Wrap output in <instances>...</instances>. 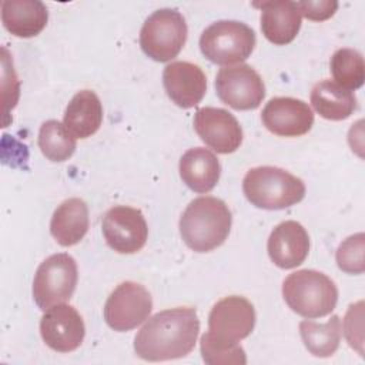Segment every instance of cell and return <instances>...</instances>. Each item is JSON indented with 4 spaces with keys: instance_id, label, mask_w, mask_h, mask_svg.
Wrapping results in <instances>:
<instances>
[{
    "instance_id": "16",
    "label": "cell",
    "mask_w": 365,
    "mask_h": 365,
    "mask_svg": "<svg viewBox=\"0 0 365 365\" xmlns=\"http://www.w3.org/2000/svg\"><path fill=\"white\" fill-rule=\"evenodd\" d=\"M267 250L277 267L291 269L301 265L308 257L309 235L299 222L288 220L271 231Z\"/></svg>"
},
{
    "instance_id": "19",
    "label": "cell",
    "mask_w": 365,
    "mask_h": 365,
    "mask_svg": "<svg viewBox=\"0 0 365 365\" xmlns=\"http://www.w3.org/2000/svg\"><path fill=\"white\" fill-rule=\"evenodd\" d=\"M221 174V165L214 153L204 147L185 151L180 160V175L185 185L200 194L211 191Z\"/></svg>"
},
{
    "instance_id": "20",
    "label": "cell",
    "mask_w": 365,
    "mask_h": 365,
    "mask_svg": "<svg viewBox=\"0 0 365 365\" xmlns=\"http://www.w3.org/2000/svg\"><path fill=\"white\" fill-rule=\"evenodd\" d=\"M88 224L87 204L80 198H68L53 212L50 234L61 247H71L84 238Z\"/></svg>"
},
{
    "instance_id": "15",
    "label": "cell",
    "mask_w": 365,
    "mask_h": 365,
    "mask_svg": "<svg viewBox=\"0 0 365 365\" xmlns=\"http://www.w3.org/2000/svg\"><path fill=\"white\" fill-rule=\"evenodd\" d=\"M167 96L181 108L197 106L207 91V77L200 66L190 61H174L163 71Z\"/></svg>"
},
{
    "instance_id": "9",
    "label": "cell",
    "mask_w": 365,
    "mask_h": 365,
    "mask_svg": "<svg viewBox=\"0 0 365 365\" xmlns=\"http://www.w3.org/2000/svg\"><path fill=\"white\" fill-rule=\"evenodd\" d=\"M215 91L234 110H255L265 97V84L248 64L227 66L217 73Z\"/></svg>"
},
{
    "instance_id": "4",
    "label": "cell",
    "mask_w": 365,
    "mask_h": 365,
    "mask_svg": "<svg viewBox=\"0 0 365 365\" xmlns=\"http://www.w3.org/2000/svg\"><path fill=\"white\" fill-rule=\"evenodd\" d=\"M282 297L288 307L304 318H321L331 314L338 302L335 282L315 269H299L282 282Z\"/></svg>"
},
{
    "instance_id": "6",
    "label": "cell",
    "mask_w": 365,
    "mask_h": 365,
    "mask_svg": "<svg viewBox=\"0 0 365 365\" xmlns=\"http://www.w3.org/2000/svg\"><path fill=\"white\" fill-rule=\"evenodd\" d=\"M187 23L175 9H160L144 21L140 31L141 50L153 60L164 63L177 57L187 41Z\"/></svg>"
},
{
    "instance_id": "5",
    "label": "cell",
    "mask_w": 365,
    "mask_h": 365,
    "mask_svg": "<svg viewBox=\"0 0 365 365\" xmlns=\"http://www.w3.org/2000/svg\"><path fill=\"white\" fill-rule=\"evenodd\" d=\"M254 30L237 20H220L208 26L200 37V48L207 60L227 66L247 60L254 51Z\"/></svg>"
},
{
    "instance_id": "1",
    "label": "cell",
    "mask_w": 365,
    "mask_h": 365,
    "mask_svg": "<svg viewBox=\"0 0 365 365\" xmlns=\"http://www.w3.org/2000/svg\"><path fill=\"white\" fill-rule=\"evenodd\" d=\"M200 319L195 308L177 307L157 312L134 338V351L144 361L158 362L187 356L195 346Z\"/></svg>"
},
{
    "instance_id": "2",
    "label": "cell",
    "mask_w": 365,
    "mask_h": 365,
    "mask_svg": "<svg viewBox=\"0 0 365 365\" xmlns=\"http://www.w3.org/2000/svg\"><path fill=\"white\" fill-rule=\"evenodd\" d=\"M232 224L228 205L217 197L194 198L180 218V234L188 248L208 252L222 245Z\"/></svg>"
},
{
    "instance_id": "26",
    "label": "cell",
    "mask_w": 365,
    "mask_h": 365,
    "mask_svg": "<svg viewBox=\"0 0 365 365\" xmlns=\"http://www.w3.org/2000/svg\"><path fill=\"white\" fill-rule=\"evenodd\" d=\"M201 355L210 365H244L247 364L245 351L240 344H222L214 341L207 332L200 341Z\"/></svg>"
},
{
    "instance_id": "18",
    "label": "cell",
    "mask_w": 365,
    "mask_h": 365,
    "mask_svg": "<svg viewBox=\"0 0 365 365\" xmlns=\"http://www.w3.org/2000/svg\"><path fill=\"white\" fill-rule=\"evenodd\" d=\"M48 20V11L40 0H6L1 3V23L16 37L40 34Z\"/></svg>"
},
{
    "instance_id": "14",
    "label": "cell",
    "mask_w": 365,
    "mask_h": 365,
    "mask_svg": "<svg viewBox=\"0 0 365 365\" xmlns=\"http://www.w3.org/2000/svg\"><path fill=\"white\" fill-rule=\"evenodd\" d=\"M262 124L268 131L279 137H299L307 134L314 124L311 107L298 98L274 97L262 113Z\"/></svg>"
},
{
    "instance_id": "7",
    "label": "cell",
    "mask_w": 365,
    "mask_h": 365,
    "mask_svg": "<svg viewBox=\"0 0 365 365\" xmlns=\"http://www.w3.org/2000/svg\"><path fill=\"white\" fill-rule=\"evenodd\" d=\"M78 279L76 259L66 254H53L37 268L33 279V298L40 309L67 302Z\"/></svg>"
},
{
    "instance_id": "29",
    "label": "cell",
    "mask_w": 365,
    "mask_h": 365,
    "mask_svg": "<svg viewBox=\"0 0 365 365\" xmlns=\"http://www.w3.org/2000/svg\"><path fill=\"white\" fill-rule=\"evenodd\" d=\"M301 16L312 21H324L334 16L338 9L335 0H302L297 3Z\"/></svg>"
},
{
    "instance_id": "27",
    "label": "cell",
    "mask_w": 365,
    "mask_h": 365,
    "mask_svg": "<svg viewBox=\"0 0 365 365\" xmlns=\"http://www.w3.org/2000/svg\"><path fill=\"white\" fill-rule=\"evenodd\" d=\"M364 232L348 237L336 250V264L339 269L346 274H362L365 269L364 262Z\"/></svg>"
},
{
    "instance_id": "24",
    "label": "cell",
    "mask_w": 365,
    "mask_h": 365,
    "mask_svg": "<svg viewBox=\"0 0 365 365\" xmlns=\"http://www.w3.org/2000/svg\"><path fill=\"white\" fill-rule=\"evenodd\" d=\"M38 148L43 155L54 163L68 160L76 151V137L57 120H47L38 131Z\"/></svg>"
},
{
    "instance_id": "10",
    "label": "cell",
    "mask_w": 365,
    "mask_h": 365,
    "mask_svg": "<svg viewBox=\"0 0 365 365\" xmlns=\"http://www.w3.org/2000/svg\"><path fill=\"white\" fill-rule=\"evenodd\" d=\"M255 325L252 304L238 295L220 299L208 315V335L222 344H238L247 338Z\"/></svg>"
},
{
    "instance_id": "8",
    "label": "cell",
    "mask_w": 365,
    "mask_h": 365,
    "mask_svg": "<svg viewBox=\"0 0 365 365\" xmlns=\"http://www.w3.org/2000/svg\"><path fill=\"white\" fill-rule=\"evenodd\" d=\"M153 309L150 292L137 282L125 281L117 285L104 305L107 325L118 332L130 331L143 324Z\"/></svg>"
},
{
    "instance_id": "23",
    "label": "cell",
    "mask_w": 365,
    "mask_h": 365,
    "mask_svg": "<svg viewBox=\"0 0 365 365\" xmlns=\"http://www.w3.org/2000/svg\"><path fill=\"white\" fill-rule=\"evenodd\" d=\"M341 319L332 315L325 324L309 319L299 322V334L305 348L318 358H328L335 354L342 335Z\"/></svg>"
},
{
    "instance_id": "11",
    "label": "cell",
    "mask_w": 365,
    "mask_h": 365,
    "mask_svg": "<svg viewBox=\"0 0 365 365\" xmlns=\"http://www.w3.org/2000/svg\"><path fill=\"white\" fill-rule=\"evenodd\" d=\"M101 228L107 245L118 254L138 252L148 238L143 212L128 205L110 208L103 217Z\"/></svg>"
},
{
    "instance_id": "17",
    "label": "cell",
    "mask_w": 365,
    "mask_h": 365,
    "mask_svg": "<svg viewBox=\"0 0 365 365\" xmlns=\"http://www.w3.org/2000/svg\"><path fill=\"white\" fill-rule=\"evenodd\" d=\"M254 7L261 9V31L269 43L285 46L297 37L301 29V13L295 1H264L254 3Z\"/></svg>"
},
{
    "instance_id": "28",
    "label": "cell",
    "mask_w": 365,
    "mask_h": 365,
    "mask_svg": "<svg viewBox=\"0 0 365 365\" xmlns=\"http://www.w3.org/2000/svg\"><path fill=\"white\" fill-rule=\"evenodd\" d=\"M364 302L358 301L356 304H351L345 318H344V335L351 348L356 349L361 355L364 352V332H362V318H364Z\"/></svg>"
},
{
    "instance_id": "3",
    "label": "cell",
    "mask_w": 365,
    "mask_h": 365,
    "mask_svg": "<svg viewBox=\"0 0 365 365\" xmlns=\"http://www.w3.org/2000/svg\"><path fill=\"white\" fill-rule=\"evenodd\" d=\"M247 200L262 210H284L305 197V184L297 175L272 167L261 165L248 170L242 180Z\"/></svg>"
},
{
    "instance_id": "25",
    "label": "cell",
    "mask_w": 365,
    "mask_h": 365,
    "mask_svg": "<svg viewBox=\"0 0 365 365\" xmlns=\"http://www.w3.org/2000/svg\"><path fill=\"white\" fill-rule=\"evenodd\" d=\"M331 73L336 84L346 90L362 87L365 80V63L362 54L355 48L336 50L329 61Z\"/></svg>"
},
{
    "instance_id": "12",
    "label": "cell",
    "mask_w": 365,
    "mask_h": 365,
    "mask_svg": "<svg viewBox=\"0 0 365 365\" xmlns=\"http://www.w3.org/2000/svg\"><path fill=\"white\" fill-rule=\"evenodd\" d=\"M194 130L218 154H231L242 143V128L238 120L224 108H198L194 115Z\"/></svg>"
},
{
    "instance_id": "13",
    "label": "cell",
    "mask_w": 365,
    "mask_h": 365,
    "mask_svg": "<svg viewBox=\"0 0 365 365\" xmlns=\"http://www.w3.org/2000/svg\"><path fill=\"white\" fill-rule=\"evenodd\" d=\"M40 334L48 348L57 352L77 349L86 335V327L77 309L67 304L48 308L40 321Z\"/></svg>"
},
{
    "instance_id": "21",
    "label": "cell",
    "mask_w": 365,
    "mask_h": 365,
    "mask_svg": "<svg viewBox=\"0 0 365 365\" xmlns=\"http://www.w3.org/2000/svg\"><path fill=\"white\" fill-rule=\"evenodd\" d=\"M103 123V106L91 90H81L70 100L64 111L63 124L76 138H88Z\"/></svg>"
},
{
    "instance_id": "22",
    "label": "cell",
    "mask_w": 365,
    "mask_h": 365,
    "mask_svg": "<svg viewBox=\"0 0 365 365\" xmlns=\"http://www.w3.org/2000/svg\"><path fill=\"white\" fill-rule=\"evenodd\" d=\"M311 104L321 117L331 121L348 118L358 106L355 94L332 80H322L312 87Z\"/></svg>"
}]
</instances>
